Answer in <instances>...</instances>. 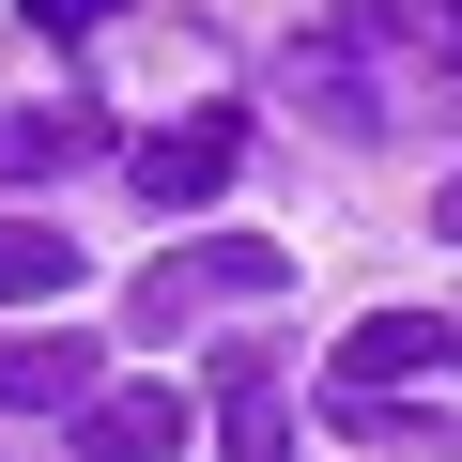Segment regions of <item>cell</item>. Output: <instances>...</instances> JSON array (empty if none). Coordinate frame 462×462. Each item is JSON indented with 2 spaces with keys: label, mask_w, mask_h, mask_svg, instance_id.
<instances>
[{
  "label": "cell",
  "mask_w": 462,
  "mask_h": 462,
  "mask_svg": "<svg viewBox=\"0 0 462 462\" xmlns=\"http://www.w3.org/2000/svg\"><path fill=\"white\" fill-rule=\"evenodd\" d=\"M78 447H93V462H170V447H185V385H108V401L78 416Z\"/></svg>",
  "instance_id": "cell-7"
},
{
  "label": "cell",
  "mask_w": 462,
  "mask_h": 462,
  "mask_svg": "<svg viewBox=\"0 0 462 462\" xmlns=\"http://www.w3.org/2000/svg\"><path fill=\"white\" fill-rule=\"evenodd\" d=\"M47 293H78V231L0 216V309H47Z\"/></svg>",
  "instance_id": "cell-9"
},
{
  "label": "cell",
  "mask_w": 462,
  "mask_h": 462,
  "mask_svg": "<svg viewBox=\"0 0 462 462\" xmlns=\"http://www.w3.org/2000/svg\"><path fill=\"white\" fill-rule=\"evenodd\" d=\"M231 154H247V124H231V108H185V124H154L124 170H139V200H170V216H185V200H216V185H231Z\"/></svg>",
  "instance_id": "cell-4"
},
{
  "label": "cell",
  "mask_w": 462,
  "mask_h": 462,
  "mask_svg": "<svg viewBox=\"0 0 462 462\" xmlns=\"http://www.w3.org/2000/svg\"><path fill=\"white\" fill-rule=\"evenodd\" d=\"M385 32H401V47H431V62H447V93H462V0H385Z\"/></svg>",
  "instance_id": "cell-10"
},
{
  "label": "cell",
  "mask_w": 462,
  "mask_h": 462,
  "mask_svg": "<svg viewBox=\"0 0 462 462\" xmlns=\"http://www.w3.org/2000/svg\"><path fill=\"white\" fill-rule=\"evenodd\" d=\"M385 385H462V324H431V309L339 324V401H385Z\"/></svg>",
  "instance_id": "cell-2"
},
{
  "label": "cell",
  "mask_w": 462,
  "mask_h": 462,
  "mask_svg": "<svg viewBox=\"0 0 462 462\" xmlns=\"http://www.w3.org/2000/svg\"><path fill=\"white\" fill-rule=\"evenodd\" d=\"M263 293H293V247L278 231H200V247H170V263H139V324H200V309H263Z\"/></svg>",
  "instance_id": "cell-1"
},
{
  "label": "cell",
  "mask_w": 462,
  "mask_h": 462,
  "mask_svg": "<svg viewBox=\"0 0 462 462\" xmlns=\"http://www.w3.org/2000/svg\"><path fill=\"white\" fill-rule=\"evenodd\" d=\"M78 154H108V108H93V93H62V108H0V185H47V170H78Z\"/></svg>",
  "instance_id": "cell-5"
},
{
  "label": "cell",
  "mask_w": 462,
  "mask_h": 462,
  "mask_svg": "<svg viewBox=\"0 0 462 462\" xmlns=\"http://www.w3.org/2000/svg\"><path fill=\"white\" fill-rule=\"evenodd\" d=\"M293 108H324L339 139H370V124H385V93H370V47H355V32H293Z\"/></svg>",
  "instance_id": "cell-6"
},
{
  "label": "cell",
  "mask_w": 462,
  "mask_h": 462,
  "mask_svg": "<svg viewBox=\"0 0 462 462\" xmlns=\"http://www.w3.org/2000/svg\"><path fill=\"white\" fill-rule=\"evenodd\" d=\"M108 401V355H93V324H32V339H0V416H93Z\"/></svg>",
  "instance_id": "cell-3"
},
{
  "label": "cell",
  "mask_w": 462,
  "mask_h": 462,
  "mask_svg": "<svg viewBox=\"0 0 462 462\" xmlns=\"http://www.w3.org/2000/svg\"><path fill=\"white\" fill-rule=\"evenodd\" d=\"M216 447H231V462H293V401H278L263 355H231V370H216Z\"/></svg>",
  "instance_id": "cell-8"
},
{
  "label": "cell",
  "mask_w": 462,
  "mask_h": 462,
  "mask_svg": "<svg viewBox=\"0 0 462 462\" xmlns=\"http://www.w3.org/2000/svg\"><path fill=\"white\" fill-rule=\"evenodd\" d=\"M431 231H447V247H462V170H447V185H431Z\"/></svg>",
  "instance_id": "cell-12"
},
{
  "label": "cell",
  "mask_w": 462,
  "mask_h": 462,
  "mask_svg": "<svg viewBox=\"0 0 462 462\" xmlns=\"http://www.w3.org/2000/svg\"><path fill=\"white\" fill-rule=\"evenodd\" d=\"M16 16H32L47 47H78V32H108V0H16Z\"/></svg>",
  "instance_id": "cell-11"
}]
</instances>
